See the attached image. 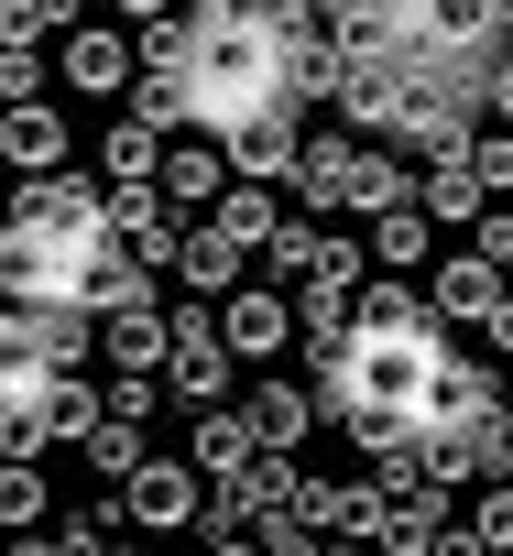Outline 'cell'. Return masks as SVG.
<instances>
[{"label":"cell","instance_id":"cell-1","mask_svg":"<svg viewBox=\"0 0 513 556\" xmlns=\"http://www.w3.org/2000/svg\"><path fill=\"white\" fill-rule=\"evenodd\" d=\"M502 45H513V0H404L415 66H491Z\"/></svg>","mask_w":513,"mask_h":556},{"label":"cell","instance_id":"cell-2","mask_svg":"<svg viewBox=\"0 0 513 556\" xmlns=\"http://www.w3.org/2000/svg\"><path fill=\"white\" fill-rule=\"evenodd\" d=\"M12 218H23L34 240H55L66 262H88V251L121 240V229H110V175H34V186L12 197Z\"/></svg>","mask_w":513,"mask_h":556},{"label":"cell","instance_id":"cell-3","mask_svg":"<svg viewBox=\"0 0 513 556\" xmlns=\"http://www.w3.org/2000/svg\"><path fill=\"white\" fill-rule=\"evenodd\" d=\"M121 523H132L142 545H175L186 523H208V469H197V458H142V469L121 480Z\"/></svg>","mask_w":513,"mask_h":556},{"label":"cell","instance_id":"cell-4","mask_svg":"<svg viewBox=\"0 0 513 556\" xmlns=\"http://www.w3.org/2000/svg\"><path fill=\"white\" fill-rule=\"evenodd\" d=\"M164 393H175L186 415L240 404V361H229V339H218V306H175V361H164Z\"/></svg>","mask_w":513,"mask_h":556},{"label":"cell","instance_id":"cell-5","mask_svg":"<svg viewBox=\"0 0 513 556\" xmlns=\"http://www.w3.org/2000/svg\"><path fill=\"white\" fill-rule=\"evenodd\" d=\"M404 110H415V55H350V66H339L328 121H350V131L393 142V131H404Z\"/></svg>","mask_w":513,"mask_h":556},{"label":"cell","instance_id":"cell-6","mask_svg":"<svg viewBox=\"0 0 513 556\" xmlns=\"http://www.w3.org/2000/svg\"><path fill=\"white\" fill-rule=\"evenodd\" d=\"M55 77H66L77 99H132V77H142V34H132V23H77V34L55 45Z\"/></svg>","mask_w":513,"mask_h":556},{"label":"cell","instance_id":"cell-7","mask_svg":"<svg viewBox=\"0 0 513 556\" xmlns=\"http://www.w3.org/2000/svg\"><path fill=\"white\" fill-rule=\"evenodd\" d=\"M110 229H121V251H132L142 273H175V262H186V207H175L164 186H110Z\"/></svg>","mask_w":513,"mask_h":556},{"label":"cell","instance_id":"cell-8","mask_svg":"<svg viewBox=\"0 0 513 556\" xmlns=\"http://www.w3.org/2000/svg\"><path fill=\"white\" fill-rule=\"evenodd\" d=\"M426 306H437V328H491L502 306H513V285H502V262H480V251H448L437 273H426Z\"/></svg>","mask_w":513,"mask_h":556},{"label":"cell","instance_id":"cell-9","mask_svg":"<svg viewBox=\"0 0 513 556\" xmlns=\"http://www.w3.org/2000/svg\"><path fill=\"white\" fill-rule=\"evenodd\" d=\"M218 153H229L240 186H296V164H306V121H296V110H263V121L218 131Z\"/></svg>","mask_w":513,"mask_h":556},{"label":"cell","instance_id":"cell-10","mask_svg":"<svg viewBox=\"0 0 513 556\" xmlns=\"http://www.w3.org/2000/svg\"><path fill=\"white\" fill-rule=\"evenodd\" d=\"M218 339H229L240 371H263V361L296 339V295H285V285H240V295L218 306Z\"/></svg>","mask_w":513,"mask_h":556},{"label":"cell","instance_id":"cell-11","mask_svg":"<svg viewBox=\"0 0 513 556\" xmlns=\"http://www.w3.org/2000/svg\"><path fill=\"white\" fill-rule=\"evenodd\" d=\"M240 415H251V437H263L274 458H296V447H306V437L328 426L317 382H274V371H263V382H240Z\"/></svg>","mask_w":513,"mask_h":556},{"label":"cell","instance_id":"cell-12","mask_svg":"<svg viewBox=\"0 0 513 556\" xmlns=\"http://www.w3.org/2000/svg\"><path fill=\"white\" fill-rule=\"evenodd\" d=\"M350 164H361V142H350L339 121H306V164H296V218H339V207H350Z\"/></svg>","mask_w":513,"mask_h":556},{"label":"cell","instance_id":"cell-13","mask_svg":"<svg viewBox=\"0 0 513 556\" xmlns=\"http://www.w3.org/2000/svg\"><path fill=\"white\" fill-rule=\"evenodd\" d=\"M383 513H393L383 480H306V523L339 545H383Z\"/></svg>","mask_w":513,"mask_h":556},{"label":"cell","instance_id":"cell-14","mask_svg":"<svg viewBox=\"0 0 513 556\" xmlns=\"http://www.w3.org/2000/svg\"><path fill=\"white\" fill-rule=\"evenodd\" d=\"M0 164H12L23 186H34V175H77V164H66V110H55V99L0 110Z\"/></svg>","mask_w":513,"mask_h":556},{"label":"cell","instance_id":"cell-15","mask_svg":"<svg viewBox=\"0 0 513 556\" xmlns=\"http://www.w3.org/2000/svg\"><path fill=\"white\" fill-rule=\"evenodd\" d=\"M99 361L164 382V361H175V317H164V306H121V317H99Z\"/></svg>","mask_w":513,"mask_h":556},{"label":"cell","instance_id":"cell-16","mask_svg":"<svg viewBox=\"0 0 513 556\" xmlns=\"http://www.w3.org/2000/svg\"><path fill=\"white\" fill-rule=\"evenodd\" d=\"M240 262H251V251H240L218 218H197V229H186V262H175V285H186L197 306H229V295H240Z\"/></svg>","mask_w":513,"mask_h":556},{"label":"cell","instance_id":"cell-17","mask_svg":"<svg viewBox=\"0 0 513 556\" xmlns=\"http://www.w3.org/2000/svg\"><path fill=\"white\" fill-rule=\"evenodd\" d=\"M186 458H197V469H208V491H218V480H240L251 458H263V437H251V415H240V404H208V415L186 426Z\"/></svg>","mask_w":513,"mask_h":556},{"label":"cell","instance_id":"cell-18","mask_svg":"<svg viewBox=\"0 0 513 556\" xmlns=\"http://www.w3.org/2000/svg\"><path fill=\"white\" fill-rule=\"evenodd\" d=\"M229 186H240V175H229V153H218V131H186V142L164 153V197H175V207H197V218H208V207H218Z\"/></svg>","mask_w":513,"mask_h":556},{"label":"cell","instance_id":"cell-19","mask_svg":"<svg viewBox=\"0 0 513 556\" xmlns=\"http://www.w3.org/2000/svg\"><path fill=\"white\" fill-rule=\"evenodd\" d=\"M361 240H372V262H383V273H415V285L437 273V218H426L415 197H404V207H383V218H372Z\"/></svg>","mask_w":513,"mask_h":556},{"label":"cell","instance_id":"cell-20","mask_svg":"<svg viewBox=\"0 0 513 556\" xmlns=\"http://www.w3.org/2000/svg\"><path fill=\"white\" fill-rule=\"evenodd\" d=\"M164 153H175V131H153V121H132V110L99 131V175H110V186H164Z\"/></svg>","mask_w":513,"mask_h":556},{"label":"cell","instance_id":"cell-21","mask_svg":"<svg viewBox=\"0 0 513 556\" xmlns=\"http://www.w3.org/2000/svg\"><path fill=\"white\" fill-rule=\"evenodd\" d=\"M77 306H88V317H121V306H153V273H142V262H132V251L110 240V251H88V262H77Z\"/></svg>","mask_w":513,"mask_h":556},{"label":"cell","instance_id":"cell-22","mask_svg":"<svg viewBox=\"0 0 513 556\" xmlns=\"http://www.w3.org/2000/svg\"><path fill=\"white\" fill-rule=\"evenodd\" d=\"M415 207H426L437 229H480V218H491V186H480L470 164H415Z\"/></svg>","mask_w":513,"mask_h":556},{"label":"cell","instance_id":"cell-23","mask_svg":"<svg viewBox=\"0 0 513 556\" xmlns=\"http://www.w3.org/2000/svg\"><path fill=\"white\" fill-rule=\"evenodd\" d=\"M448 523H459V513H448V491L426 480V491H404V502L383 513V545H372V556H437V545H448Z\"/></svg>","mask_w":513,"mask_h":556},{"label":"cell","instance_id":"cell-24","mask_svg":"<svg viewBox=\"0 0 513 556\" xmlns=\"http://www.w3.org/2000/svg\"><path fill=\"white\" fill-rule=\"evenodd\" d=\"M404 197H415L404 153H393V142H361V164H350V207H339V218H383V207H404Z\"/></svg>","mask_w":513,"mask_h":556},{"label":"cell","instance_id":"cell-25","mask_svg":"<svg viewBox=\"0 0 513 556\" xmlns=\"http://www.w3.org/2000/svg\"><path fill=\"white\" fill-rule=\"evenodd\" d=\"M45 523H55L45 458H0V534H45Z\"/></svg>","mask_w":513,"mask_h":556},{"label":"cell","instance_id":"cell-26","mask_svg":"<svg viewBox=\"0 0 513 556\" xmlns=\"http://www.w3.org/2000/svg\"><path fill=\"white\" fill-rule=\"evenodd\" d=\"M208 218H218V229H229L240 251H263V240L285 229V197H274V186H229V197H218Z\"/></svg>","mask_w":513,"mask_h":556},{"label":"cell","instance_id":"cell-27","mask_svg":"<svg viewBox=\"0 0 513 556\" xmlns=\"http://www.w3.org/2000/svg\"><path fill=\"white\" fill-rule=\"evenodd\" d=\"M317 251H328V218H296V207H285V229L263 240V262H274V285H285V295L317 273Z\"/></svg>","mask_w":513,"mask_h":556},{"label":"cell","instance_id":"cell-28","mask_svg":"<svg viewBox=\"0 0 513 556\" xmlns=\"http://www.w3.org/2000/svg\"><path fill=\"white\" fill-rule=\"evenodd\" d=\"M142 458H153V437H142V426H121V415H110V426H99V437H88V469H99V480H110V491H121V480H132V469H142Z\"/></svg>","mask_w":513,"mask_h":556},{"label":"cell","instance_id":"cell-29","mask_svg":"<svg viewBox=\"0 0 513 556\" xmlns=\"http://www.w3.org/2000/svg\"><path fill=\"white\" fill-rule=\"evenodd\" d=\"M470 175L491 186V207L513 197V121H480V142H470Z\"/></svg>","mask_w":513,"mask_h":556},{"label":"cell","instance_id":"cell-30","mask_svg":"<svg viewBox=\"0 0 513 556\" xmlns=\"http://www.w3.org/2000/svg\"><path fill=\"white\" fill-rule=\"evenodd\" d=\"M45 88H55V45L45 55H0V110H34Z\"/></svg>","mask_w":513,"mask_h":556},{"label":"cell","instance_id":"cell-31","mask_svg":"<svg viewBox=\"0 0 513 556\" xmlns=\"http://www.w3.org/2000/svg\"><path fill=\"white\" fill-rule=\"evenodd\" d=\"M99 382H110V415H121V426H153V404H175L153 371H99Z\"/></svg>","mask_w":513,"mask_h":556},{"label":"cell","instance_id":"cell-32","mask_svg":"<svg viewBox=\"0 0 513 556\" xmlns=\"http://www.w3.org/2000/svg\"><path fill=\"white\" fill-rule=\"evenodd\" d=\"M45 34H55L45 0H0V55H45Z\"/></svg>","mask_w":513,"mask_h":556},{"label":"cell","instance_id":"cell-33","mask_svg":"<svg viewBox=\"0 0 513 556\" xmlns=\"http://www.w3.org/2000/svg\"><path fill=\"white\" fill-rule=\"evenodd\" d=\"M470 534H491V545L513 556V480H480V491H470Z\"/></svg>","mask_w":513,"mask_h":556},{"label":"cell","instance_id":"cell-34","mask_svg":"<svg viewBox=\"0 0 513 556\" xmlns=\"http://www.w3.org/2000/svg\"><path fill=\"white\" fill-rule=\"evenodd\" d=\"M470 251H480V262H502V273H513V207H491V218H480V229H470Z\"/></svg>","mask_w":513,"mask_h":556},{"label":"cell","instance_id":"cell-35","mask_svg":"<svg viewBox=\"0 0 513 556\" xmlns=\"http://www.w3.org/2000/svg\"><path fill=\"white\" fill-rule=\"evenodd\" d=\"M110 12H121L132 34H164V23H186V0H110Z\"/></svg>","mask_w":513,"mask_h":556},{"label":"cell","instance_id":"cell-36","mask_svg":"<svg viewBox=\"0 0 513 556\" xmlns=\"http://www.w3.org/2000/svg\"><path fill=\"white\" fill-rule=\"evenodd\" d=\"M110 556H164V545H110Z\"/></svg>","mask_w":513,"mask_h":556},{"label":"cell","instance_id":"cell-37","mask_svg":"<svg viewBox=\"0 0 513 556\" xmlns=\"http://www.w3.org/2000/svg\"><path fill=\"white\" fill-rule=\"evenodd\" d=\"M502 415H513V361H502Z\"/></svg>","mask_w":513,"mask_h":556},{"label":"cell","instance_id":"cell-38","mask_svg":"<svg viewBox=\"0 0 513 556\" xmlns=\"http://www.w3.org/2000/svg\"><path fill=\"white\" fill-rule=\"evenodd\" d=\"M164 556H197V545H164Z\"/></svg>","mask_w":513,"mask_h":556}]
</instances>
